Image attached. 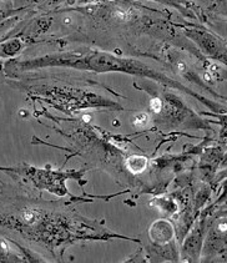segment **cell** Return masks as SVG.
Wrapping results in <instances>:
<instances>
[{
  "label": "cell",
  "instance_id": "cell-1",
  "mask_svg": "<svg viewBox=\"0 0 227 263\" xmlns=\"http://www.w3.org/2000/svg\"><path fill=\"white\" fill-rule=\"evenodd\" d=\"M71 68L77 70H91V71L105 72V71H121L126 74L139 75V77L151 78L156 81H161L162 84L170 85L176 89H181L182 91L191 93L197 99H202L197 93L190 91L187 87L181 84L175 83L174 80L165 77L161 72H156L155 70L148 68L145 64L139 63L135 60L120 59L113 55L106 52L83 50V51H71V52H60V54L45 55V57L35 58L25 61L10 60L5 64V71L14 75L15 72H25L31 70L44 69V68Z\"/></svg>",
  "mask_w": 227,
  "mask_h": 263
},
{
  "label": "cell",
  "instance_id": "cell-2",
  "mask_svg": "<svg viewBox=\"0 0 227 263\" xmlns=\"http://www.w3.org/2000/svg\"><path fill=\"white\" fill-rule=\"evenodd\" d=\"M24 261L22 256L16 255L11 251L5 242H0V262H22Z\"/></svg>",
  "mask_w": 227,
  "mask_h": 263
},
{
  "label": "cell",
  "instance_id": "cell-3",
  "mask_svg": "<svg viewBox=\"0 0 227 263\" xmlns=\"http://www.w3.org/2000/svg\"><path fill=\"white\" fill-rule=\"evenodd\" d=\"M147 166V160L145 157L140 156H131L127 159V167L130 168V171L133 174H139L142 172L146 168Z\"/></svg>",
  "mask_w": 227,
  "mask_h": 263
},
{
  "label": "cell",
  "instance_id": "cell-4",
  "mask_svg": "<svg viewBox=\"0 0 227 263\" xmlns=\"http://www.w3.org/2000/svg\"><path fill=\"white\" fill-rule=\"evenodd\" d=\"M20 49H22V43H20L19 40H11V42L3 44V45L0 46V55L4 58L13 57V55H15Z\"/></svg>",
  "mask_w": 227,
  "mask_h": 263
},
{
  "label": "cell",
  "instance_id": "cell-5",
  "mask_svg": "<svg viewBox=\"0 0 227 263\" xmlns=\"http://www.w3.org/2000/svg\"><path fill=\"white\" fill-rule=\"evenodd\" d=\"M147 120H148V116L146 115V114H140V115H138L135 118V121H134V124H135V126L142 127L144 125L147 124Z\"/></svg>",
  "mask_w": 227,
  "mask_h": 263
},
{
  "label": "cell",
  "instance_id": "cell-6",
  "mask_svg": "<svg viewBox=\"0 0 227 263\" xmlns=\"http://www.w3.org/2000/svg\"><path fill=\"white\" fill-rule=\"evenodd\" d=\"M151 107H153V110L155 111V112H160L162 107V104L161 101H160V99H154V100L151 101Z\"/></svg>",
  "mask_w": 227,
  "mask_h": 263
}]
</instances>
